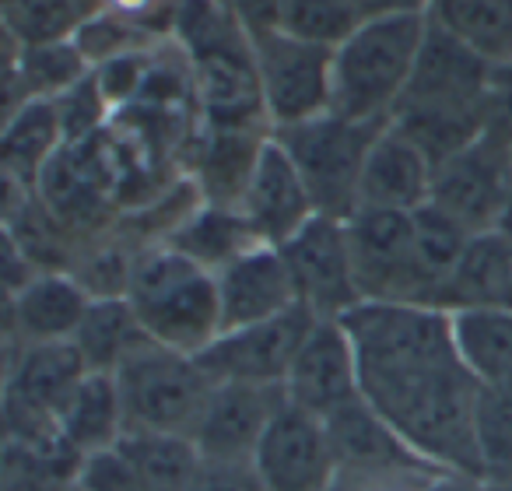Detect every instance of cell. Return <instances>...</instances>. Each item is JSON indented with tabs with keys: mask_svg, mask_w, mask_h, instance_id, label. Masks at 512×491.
I'll return each instance as SVG.
<instances>
[{
	"mask_svg": "<svg viewBox=\"0 0 512 491\" xmlns=\"http://www.w3.org/2000/svg\"><path fill=\"white\" fill-rule=\"evenodd\" d=\"M495 67L428 18V36L404 99L393 113L400 127L435 165L474 144L491 127Z\"/></svg>",
	"mask_w": 512,
	"mask_h": 491,
	"instance_id": "6da1fadb",
	"label": "cell"
},
{
	"mask_svg": "<svg viewBox=\"0 0 512 491\" xmlns=\"http://www.w3.org/2000/svg\"><path fill=\"white\" fill-rule=\"evenodd\" d=\"M484 386L463 362L365 386V400L393 425L418 460L463 481H484L477 400Z\"/></svg>",
	"mask_w": 512,
	"mask_h": 491,
	"instance_id": "7a4b0ae2",
	"label": "cell"
},
{
	"mask_svg": "<svg viewBox=\"0 0 512 491\" xmlns=\"http://www.w3.org/2000/svg\"><path fill=\"white\" fill-rule=\"evenodd\" d=\"M127 299L151 344L197 358L221 337L218 278L172 246L134 253Z\"/></svg>",
	"mask_w": 512,
	"mask_h": 491,
	"instance_id": "3957f363",
	"label": "cell"
},
{
	"mask_svg": "<svg viewBox=\"0 0 512 491\" xmlns=\"http://www.w3.org/2000/svg\"><path fill=\"white\" fill-rule=\"evenodd\" d=\"M428 15H386L362 22L334 50V109L362 123H390L418 67Z\"/></svg>",
	"mask_w": 512,
	"mask_h": 491,
	"instance_id": "277c9868",
	"label": "cell"
},
{
	"mask_svg": "<svg viewBox=\"0 0 512 491\" xmlns=\"http://www.w3.org/2000/svg\"><path fill=\"white\" fill-rule=\"evenodd\" d=\"M341 323L355 344L362 390L372 383H383V379L460 362L453 341V316L439 306L362 302Z\"/></svg>",
	"mask_w": 512,
	"mask_h": 491,
	"instance_id": "5b68a950",
	"label": "cell"
},
{
	"mask_svg": "<svg viewBox=\"0 0 512 491\" xmlns=\"http://www.w3.org/2000/svg\"><path fill=\"white\" fill-rule=\"evenodd\" d=\"M383 130L386 123H362L323 113L316 120L274 130V141L288 151L299 176L306 179L316 211L348 221L362 204V172Z\"/></svg>",
	"mask_w": 512,
	"mask_h": 491,
	"instance_id": "8992f818",
	"label": "cell"
},
{
	"mask_svg": "<svg viewBox=\"0 0 512 491\" xmlns=\"http://www.w3.org/2000/svg\"><path fill=\"white\" fill-rule=\"evenodd\" d=\"M127 432L183 435L193 439L200 414L207 407L214 383L193 355H179L162 344H144L116 372Z\"/></svg>",
	"mask_w": 512,
	"mask_h": 491,
	"instance_id": "52a82bcc",
	"label": "cell"
},
{
	"mask_svg": "<svg viewBox=\"0 0 512 491\" xmlns=\"http://www.w3.org/2000/svg\"><path fill=\"white\" fill-rule=\"evenodd\" d=\"M348 242L355 257L362 302H414L439 306V292L418 260L414 214L358 207L348 221Z\"/></svg>",
	"mask_w": 512,
	"mask_h": 491,
	"instance_id": "ba28073f",
	"label": "cell"
},
{
	"mask_svg": "<svg viewBox=\"0 0 512 491\" xmlns=\"http://www.w3.org/2000/svg\"><path fill=\"white\" fill-rule=\"evenodd\" d=\"M249 43L271 130L295 127L334 109V50L288 32H267Z\"/></svg>",
	"mask_w": 512,
	"mask_h": 491,
	"instance_id": "9c48e42d",
	"label": "cell"
},
{
	"mask_svg": "<svg viewBox=\"0 0 512 491\" xmlns=\"http://www.w3.org/2000/svg\"><path fill=\"white\" fill-rule=\"evenodd\" d=\"M193 78V106L200 127L211 130H271L256 78L253 43L246 32L186 53Z\"/></svg>",
	"mask_w": 512,
	"mask_h": 491,
	"instance_id": "30bf717a",
	"label": "cell"
},
{
	"mask_svg": "<svg viewBox=\"0 0 512 491\" xmlns=\"http://www.w3.org/2000/svg\"><path fill=\"white\" fill-rule=\"evenodd\" d=\"M512 193V137L484 130L474 144L435 165L428 204L453 214L470 232L498 228L505 200Z\"/></svg>",
	"mask_w": 512,
	"mask_h": 491,
	"instance_id": "8fae6325",
	"label": "cell"
},
{
	"mask_svg": "<svg viewBox=\"0 0 512 491\" xmlns=\"http://www.w3.org/2000/svg\"><path fill=\"white\" fill-rule=\"evenodd\" d=\"M281 253L292 271L299 306H306L316 320H344L351 309L362 306L348 225L341 218L316 214L299 235L281 246Z\"/></svg>",
	"mask_w": 512,
	"mask_h": 491,
	"instance_id": "7c38bea8",
	"label": "cell"
},
{
	"mask_svg": "<svg viewBox=\"0 0 512 491\" xmlns=\"http://www.w3.org/2000/svg\"><path fill=\"white\" fill-rule=\"evenodd\" d=\"M316 316L306 306L274 316L253 327L225 330L197 362L211 383H256V386H285L288 369L299 355L302 341L313 330Z\"/></svg>",
	"mask_w": 512,
	"mask_h": 491,
	"instance_id": "4fadbf2b",
	"label": "cell"
},
{
	"mask_svg": "<svg viewBox=\"0 0 512 491\" xmlns=\"http://www.w3.org/2000/svg\"><path fill=\"white\" fill-rule=\"evenodd\" d=\"M285 397L292 407L327 421L337 411L362 400V369L355 344L341 320H316L302 341L285 379Z\"/></svg>",
	"mask_w": 512,
	"mask_h": 491,
	"instance_id": "5bb4252c",
	"label": "cell"
},
{
	"mask_svg": "<svg viewBox=\"0 0 512 491\" xmlns=\"http://www.w3.org/2000/svg\"><path fill=\"white\" fill-rule=\"evenodd\" d=\"M253 470L267 491H334L341 463L327 421L288 404L256 449Z\"/></svg>",
	"mask_w": 512,
	"mask_h": 491,
	"instance_id": "9a60e30c",
	"label": "cell"
},
{
	"mask_svg": "<svg viewBox=\"0 0 512 491\" xmlns=\"http://www.w3.org/2000/svg\"><path fill=\"white\" fill-rule=\"evenodd\" d=\"M285 407V386L214 383L193 432L204 463H253L256 449Z\"/></svg>",
	"mask_w": 512,
	"mask_h": 491,
	"instance_id": "2e32d148",
	"label": "cell"
},
{
	"mask_svg": "<svg viewBox=\"0 0 512 491\" xmlns=\"http://www.w3.org/2000/svg\"><path fill=\"white\" fill-rule=\"evenodd\" d=\"M92 292L71 271H39L8 295V348L67 344L81 330Z\"/></svg>",
	"mask_w": 512,
	"mask_h": 491,
	"instance_id": "e0dca14e",
	"label": "cell"
},
{
	"mask_svg": "<svg viewBox=\"0 0 512 491\" xmlns=\"http://www.w3.org/2000/svg\"><path fill=\"white\" fill-rule=\"evenodd\" d=\"M239 211L253 225L256 239L264 246H278V250L320 214L306 179L299 176L288 151L274 141V134L267 141L260 162H256V172L249 179L246 193H242Z\"/></svg>",
	"mask_w": 512,
	"mask_h": 491,
	"instance_id": "ac0fdd59",
	"label": "cell"
},
{
	"mask_svg": "<svg viewBox=\"0 0 512 491\" xmlns=\"http://www.w3.org/2000/svg\"><path fill=\"white\" fill-rule=\"evenodd\" d=\"M214 278H218L221 299V334L267 323L299 306L292 271L278 246H256Z\"/></svg>",
	"mask_w": 512,
	"mask_h": 491,
	"instance_id": "d6986e66",
	"label": "cell"
},
{
	"mask_svg": "<svg viewBox=\"0 0 512 491\" xmlns=\"http://www.w3.org/2000/svg\"><path fill=\"white\" fill-rule=\"evenodd\" d=\"M432 179L435 162L390 120L369 151V162H365L362 172V204L358 207L414 214L432 200Z\"/></svg>",
	"mask_w": 512,
	"mask_h": 491,
	"instance_id": "ffe728a7",
	"label": "cell"
},
{
	"mask_svg": "<svg viewBox=\"0 0 512 491\" xmlns=\"http://www.w3.org/2000/svg\"><path fill=\"white\" fill-rule=\"evenodd\" d=\"M271 134L274 130H193L186 176L197 183L200 197L207 204L239 207Z\"/></svg>",
	"mask_w": 512,
	"mask_h": 491,
	"instance_id": "44dd1931",
	"label": "cell"
},
{
	"mask_svg": "<svg viewBox=\"0 0 512 491\" xmlns=\"http://www.w3.org/2000/svg\"><path fill=\"white\" fill-rule=\"evenodd\" d=\"M327 432L334 442L341 474H397V470H435L407 449V442L393 432V425L369 404L355 400L351 407L327 418Z\"/></svg>",
	"mask_w": 512,
	"mask_h": 491,
	"instance_id": "7402d4cb",
	"label": "cell"
},
{
	"mask_svg": "<svg viewBox=\"0 0 512 491\" xmlns=\"http://www.w3.org/2000/svg\"><path fill=\"white\" fill-rule=\"evenodd\" d=\"M512 285V239L502 228L474 232L463 257L456 260L446 288H442V309H484L505 306Z\"/></svg>",
	"mask_w": 512,
	"mask_h": 491,
	"instance_id": "603a6c76",
	"label": "cell"
},
{
	"mask_svg": "<svg viewBox=\"0 0 512 491\" xmlns=\"http://www.w3.org/2000/svg\"><path fill=\"white\" fill-rule=\"evenodd\" d=\"M127 435V411H123L120 383L109 372H88L60 411V439L81 456L106 453Z\"/></svg>",
	"mask_w": 512,
	"mask_h": 491,
	"instance_id": "cb8c5ba5",
	"label": "cell"
},
{
	"mask_svg": "<svg viewBox=\"0 0 512 491\" xmlns=\"http://www.w3.org/2000/svg\"><path fill=\"white\" fill-rule=\"evenodd\" d=\"M4 172L11 183L36 190L43 172L53 165V158L67 148L64 120L53 99H29L22 106L8 109L4 123Z\"/></svg>",
	"mask_w": 512,
	"mask_h": 491,
	"instance_id": "d4e9b609",
	"label": "cell"
},
{
	"mask_svg": "<svg viewBox=\"0 0 512 491\" xmlns=\"http://www.w3.org/2000/svg\"><path fill=\"white\" fill-rule=\"evenodd\" d=\"M176 253L190 257L197 267L211 274H221L228 264H235L239 257H246L249 250L264 246L256 239L253 225L246 221V214L239 207H221V204H200L176 232L169 235V242Z\"/></svg>",
	"mask_w": 512,
	"mask_h": 491,
	"instance_id": "484cf974",
	"label": "cell"
},
{
	"mask_svg": "<svg viewBox=\"0 0 512 491\" xmlns=\"http://www.w3.org/2000/svg\"><path fill=\"white\" fill-rule=\"evenodd\" d=\"M453 341L456 355L481 386L505 390L512 383V309H456Z\"/></svg>",
	"mask_w": 512,
	"mask_h": 491,
	"instance_id": "4316f807",
	"label": "cell"
},
{
	"mask_svg": "<svg viewBox=\"0 0 512 491\" xmlns=\"http://www.w3.org/2000/svg\"><path fill=\"white\" fill-rule=\"evenodd\" d=\"M144 344H151V337L144 334L127 295H120V299H92L85 323L74 334V348L85 358L88 372H109V376H116L120 365L130 362Z\"/></svg>",
	"mask_w": 512,
	"mask_h": 491,
	"instance_id": "83f0119b",
	"label": "cell"
},
{
	"mask_svg": "<svg viewBox=\"0 0 512 491\" xmlns=\"http://www.w3.org/2000/svg\"><path fill=\"white\" fill-rule=\"evenodd\" d=\"M15 57H11V106H22L29 99H53L67 95L71 88H78L81 81L92 74L85 53L78 50L74 39L67 43H46V46H15Z\"/></svg>",
	"mask_w": 512,
	"mask_h": 491,
	"instance_id": "f1b7e54d",
	"label": "cell"
},
{
	"mask_svg": "<svg viewBox=\"0 0 512 491\" xmlns=\"http://www.w3.org/2000/svg\"><path fill=\"white\" fill-rule=\"evenodd\" d=\"M428 18L491 67L512 64V0H432Z\"/></svg>",
	"mask_w": 512,
	"mask_h": 491,
	"instance_id": "f546056e",
	"label": "cell"
},
{
	"mask_svg": "<svg viewBox=\"0 0 512 491\" xmlns=\"http://www.w3.org/2000/svg\"><path fill=\"white\" fill-rule=\"evenodd\" d=\"M120 449L144 491H193L204 467L197 442L183 435L127 432L120 439Z\"/></svg>",
	"mask_w": 512,
	"mask_h": 491,
	"instance_id": "4dcf8cb0",
	"label": "cell"
},
{
	"mask_svg": "<svg viewBox=\"0 0 512 491\" xmlns=\"http://www.w3.org/2000/svg\"><path fill=\"white\" fill-rule=\"evenodd\" d=\"M81 456L67 442L25 446L4 439L0 491H71L81 474Z\"/></svg>",
	"mask_w": 512,
	"mask_h": 491,
	"instance_id": "1f68e13d",
	"label": "cell"
},
{
	"mask_svg": "<svg viewBox=\"0 0 512 491\" xmlns=\"http://www.w3.org/2000/svg\"><path fill=\"white\" fill-rule=\"evenodd\" d=\"M95 11V0H4V32L15 46L67 43Z\"/></svg>",
	"mask_w": 512,
	"mask_h": 491,
	"instance_id": "d6a6232c",
	"label": "cell"
},
{
	"mask_svg": "<svg viewBox=\"0 0 512 491\" xmlns=\"http://www.w3.org/2000/svg\"><path fill=\"white\" fill-rule=\"evenodd\" d=\"M470 228L460 225L453 214H446L442 207L425 204L421 211H414V239H418V260L425 267L428 281L439 292V309H442V288H446L449 274H453L456 260L463 257L470 242Z\"/></svg>",
	"mask_w": 512,
	"mask_h": 491,
	"instance_id": "836d02e7",
	"label": "cell"
},
{
	"mask_svg": "<svg viewBox=\"0 0 512 491\" xmlns=\"http://www.w3.org/2000/svg\"><path fill=\"white\" fill-rule=\"evenodd\" d=\"M358 25L362 18L348 0H285V11H281V32L327 50H337Z\"/></svg>",
	"mask_w": 512,
	"mask_h": 491,
	"instance_id": "e575fe53",
	"label": "cell"
},
{
	"mask_svg": "<svg viewBox=\"0 0 512 491\" xmlns=\"http://www.w3.org/2000/svg\"><path fill=\"white\" fill-rule=\"evenodd\" d=\"M78 50L85 53L88 67H102L116 57H127V53H141V50H155L162 46V39H155L151 32H144L141 25L127 22V18L113 15V11H95L85 18V25L74 36Z\"/></svg>",
	"mask_w": 512,
	"mask_h": 491,
	"instance_id": "d590c367",
	"label": "cell"
},
{
	"mask_svg": "<svg viewBox=\"0 0 512 491\" xmlns=\"http://www.w3.org/2000/svg\"><path fill=\"white\" fill-rule=\"evenodd\" d=\"M477 449H481L484 477L512 470V393L484 386L477 400Z\"/></svg>",
	"mask_w": 512,
	"mask_h": 491,
	"instance_id": "8d00e7d4",
	"label": "cell"
},
{
	"mask_svg": "<svg viewBox=\"0 0 512 491\" xmlns=\"http://www.w3.org/2000/svg\"><path fill=\"white\" fill-rule=\"evenodd\" d=\"M78 484L85 491H144L134 467H130V460L123 456L120 442H116L113 449H106V453L88 456V460L81 463Z\"/></svg>",
	"mask_w": 512,
	"mask_h": 491,
	"instance_id": "74e56055",
	"label": "cell"
},
{
	"mask_svg": "<svg viewBox=\"0 0 512 491\" xmlns=\"http://www.w3.org/2000/svg\"><path fill=\"white\" fill-rule=\"evenodd\" d=\"M99 11L127 18L141 25L162 43H172V22H176V0H99Z\"/></svg>",
	"mask_w": 512,
	"mask_h": 491,
	"instance_id": "f35d334b",
	"label": "cell"
},
{
	"mask_svg": "<svg viewBox=\"0 0 512 491\" xmlns=\"http://www.w3.org/2000/svg\"><path fill=\"white\" fill-rule=\"evenodd\" d=\"M193 491H267L253 463H204Z\"/></svg>",
	"mask_w": 512,
	"mask_h": 491,
	"instance_id": "ab89813d",
	"label": "cell"
},
{
	"mask_svg": "<svg viewBox=\"0 0 512 491\" xmlns=\"http://www.w3.org/2000/svg\"><path fill=\"white\" fill-rule=\"evenodd\" d=\"M225 8L235 15V22L246 29V36H267L281 32V11L285 0H225Z\"/></svg>",
	"mask_w": 512,
	"mask_h": 491,
	"instance_id": "60d3db41",
	"label": "cell"
},
{
	"mask_svg": "<svg viewBox=\"0 0 512 491\" xmlns=\"http://www.w3.org/2000/svg\"><path fill=\"white\" fill-rule=\"evenodd\" d=\"M348 4L362 22H372V18L386 15H428L432 0H348Z\"/></svg>",
	"mask_w": 512,
	"mask_h": 491,
	"instance_id": "b9f144b4",
	"label": "cell"
},
{
	"mask_svg": "<svg viewBox=\"0 0 512 491\" xmlns=\"http://www.w3.org/2000/svg\"><path fill=\"white\" fill-rule=\"evenodd\" d=\"M477 491H512V470L498 477H484V481L477 484Z\"/></svg>",
	"mask_w": 512,
	"mask_h": 491,
	"instance_id": "7bdbcfd3",
	"label": "cell"
},
{
	"mask_svg": "<svg viewBox=\"0 0 512 491\" xmlns=\"http://www.w3.org/2000/svg\"><path fill=\"white\" fill-rule=\"evenodd\" d=\"M498 228L512 239V193H509V200H505V211H502V218H498Z\"/></svg>",
	"mask_w": 512,
	"mask_h": 491,
	"instance_id": "ee69618b",
	"label": "cell"
},
{
	"mask_svg": "<svg viewBox=\"0 0 512 491\" xmlns=\"http://www.w3.org/2000/svg\"><path fill=\"white\" fill-rule=\"evenodd\" d=\"M505 309H512V285H509V295H505Z\"/></svg>",
	"mask_w": 512,
	"mask_h": 491,
	"instance_id": "f6af8a7d",
	"label": "cell"
},
{
	"mask_svg": "<svg viewBox=\"0 0 512 491\" xmlns=\"http://www.w3.org/2000/svg\"><path fill=\"white\" fill-rule=\"evenodd\" d=\"M71 491H85V488H81V484H74V488Z\"/></svg>",
	"mask_w": 512,
	"mask_h": 491,
	"instance_id": "bcb514c9",
	"label": "cell"
},
{
	"mask_svg": "<svg viewBox=\"0 0 512 491\" xmlns=\"http://www.w3.org/2000/svg\"><path fill=\"white\" fill-rule=\"evenodd\" d=\"M505 390H509V393H512V383H509V386H505Z\"/></svg>",
	"mask_w": 512,
	"mask_h": 491,
	"instance_id": "7dc6e473",
	"label": "cell"
}]
</instances>
